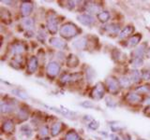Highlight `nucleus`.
Masks as SVG:
<instances>
[{
    "label": "nucleus",
    "mask_w": 150,
    "mask_h": 140,
    "mask_svg": "<svg viewBox=\"0 0 150 140\" xmlns=\"http://www.w3.org/2000/svg\"><path fill=\"white\" fill-rule=\"evenodd\" d=\"M77 21L79 23H81L83 25H85V26H88V27H91L92 25H94L95 22H96L95 18L92 15L86 14V13L79 14L77 16Z\"/></svg>",
    "instance_id": "nucleus-7"
},
{
    "label": "nucleus",
    "mask_w": 150,
    "mask_h": 140,
    "mask_svg": "<svg viewBox=\"0 0 150 140\" xmlns=\"http://www.w3.org/2000/svg\"><path fill=\"white\" fill-rule=\"evenodd\" d=\"M79 3H81V2H79V1H68V2H66L67 8L69 10H72L73 8H75L78 6L77 4H79Z\"/></svg>",
    "instance_id": "nucleus-38"
},
{
    "label": "nucleus",
    "mask_w": 150,
    "mask_h": 140,
    "mask_svg": "<svg viewBox=\"0 0 150 140\" xmlns=\"http://www.w3.org/2000/svg\"><path fill=\"white\" fill-rule=\"evenodd\" d=\"M141 39H142V35H141V34H135V35H133V36H131L130 37L128 44V46H130V47H135V46H137L140 43Z\"/></svg>",
    "instance_id": "nucleus-25"
},
{
    "label": "nucleus",
    "mask_w": 150,
    "mask_h": 140,
    "mask_svg": "<svg viewBox=\"0 0 150 140\" xmlns=\"http://www.w3.org/2000/svg\"><path fill=\"white\" fill-rule=\"evenodd\" d=\"M133 32H134V27H133L132 25H127V26H125L122 30L119 32L118 37L120 39H126V37H130Z\"/></svg>",
    "instance_id": "nucleus-18"
},
{
    "label": "nucleus",
    "mask_w": 150,
    "mask_h": 140,
    "mask_svg": "<svg viewBox=\"0 0 150 140\" xmlns=\"http://www.w3.org/2000/svg\"><path fill=\"white\" fill-rule=\"evenodd\" d=\"M104 84H105V87L108 90V92L112 93V94H116V93L119 92L120 87H121L118 79H115V77H112V76L111 77H108L105 79Z\"/></svg>",
    "instance_id": "nucleus-2"
},
{
    "label": "nucleus",
    "mask_w": 150,
    "mask_h": 140,
    "mask_svg": "<svg viewBox=\"0 0 150 140\" xmlns=\"http://www.w3.org/2000/svg\"><path fill=\"white\" fill-rule=\"evenodd\" d=\"M20 133L24 137H26V138H30L32 137V134H33L31 127L29 126L28 124H24L23 126H21Z\"/></svg>",
    "instance_id": "nucleus-23"
},
{
    "label": "nucleus",
    "mask_w": 150,
    "mask_h": 140,
    "mask_svg": "<svg viewBox=\"0 0 150 140\" xmlns=\"http://www.w3.org/2000/svg\"><path fill=\"white\" fill-rule=\"evenodd\" d=\"M135 92L139 93V94H147L150 95V85L144 84V85H141L135 88Z\"/></svg>",
    "instance_id": "nucleus-27"
},
{
    "label": "nucleus",
    "mask_w": 150,
    "mask_h": 140,
    "mask_svg": "<svg viewBox=\"0 0 150 140\" xmlns=\"http://www.w3.org/2000/svg\"><path fill=\"white\" fill-rule=\"evenodd\" d=\"M49 43L51 46H53V48L56 49H58L59 50H64L68 48V44L66 43V42L61 39L60 37H51V39H49Z\"/></svg>",
    "instance_id": "nucleus-11"
},
{
    "label": "nucleus",
    "mask_w": 150,
    "mask_h": 140,
    "mask_svg": "<svg viewBox=\"0 0 150 140\" xmlns=\"http://www.w3.org/2000/svg\"><path fill=\"white\" fill-rule=\"evenodd\" d=\"M26 50V46L23 42H15L11 45L10 48V52L14 56H19V55L23 54V52Z\"/></svg>",
    "instance_id": "nucleus-13"
},
{
    "label": "nucleus",
    "mask_w": 150,
    "mask_h": 140,
    "mask_svg": "<svg viewBox=\"0 0 150 140\" xmlns=\"http://www.w3.org/2000/svg\"><path fill=\"white\" fill-rule=\"evenodd\" d=\"M130 79L132 83H139L142 80V76H141V71L137 69H133L130 73Z\"/></svg>",
    "instance_id": "nucleus-24"
},
{
    "label": "nucleus",
    "mask_w": 150,
    "mask_h": 140,
    "mask_svg": "<svg viewBox=\"0 0 150 140\" xmlns=\"http://www.w3.org/2000/svg\"><path fill=\"white\" fill-rule=\"evenodd\" d=\"M97 19L99 20V22H101V23H106L109 22V20L111 19V14L108 10H102L101 13H99L97 15Z\"/></svg>",
    "instance_id": "nucleus-22"
},
{
    "label": "nucleus",
    "mask_w": 150,
    "mask_h": 140,
    "mask_svg": "<svg viewBox=\"0 0 150 140\" xmlns=\"http://www.w3.org/2000/svg\"><path fill=\"white\" fill-rule=\"evenodd\" d=\"M88 43H89L88 37H79L77 39H75L72 42V47L74 49H76L77 50H84L87 48Z\"/></svg>",
    "instance_id": "nucleus-10"
},
{
    "label": "nucleus",
    "mask_w": 150,
    "mask_h": 140,
    "mask_svg": "<svg viewBox=\"0 0 150 140\" xmlns=\"http://www.w3.org/2000/svg\"><path fill=\"white\" fill-rule=\"evenodd\" d=\"M99 122L97 121H95V120H92L89 123H88V128L90 130H93V131H96V130H98L99 129Z\"/></svg>",
    "instance_id": "nucleus-36"
},
{
    "label": "nucleus",
    "mask_w": 150,
    "mask_h": 140,
    "mask_svg": "<svg viewBox=\"0 0 150 140\" xmlns=\"http://www.w3.org/2000/svg\"><path fill=\"white\" fill-rule=\"evenodd\" d=\"M102 29L109 34H117L118 31L120 30V25L117 23H109L104 25V27Z\"/></svg>",
    "instance_id": "nucleus-21"
},
{
    "label": "nucleus",
    "mask_w": 150,
    "mask_h": 140,
    "mask_svg": "<svg viewBox=\"0 0 150 140\" xmlns=\"http://www.w3.org/2000/svg\"><path fill=\"white\" fill-rule=\"evenodd\" d=\"M86 5H85V10L87 12V14H99L102 11V7L99 5L96 2H85Z\"/></svg>",
    "instance_id": "nucleus-8"
},
{
    "label": "nucleus",
    "mask_w": 150,
    "mask_h": 140,
    "mask_svg": "<svg viewBox=\"0 0 150 140\" xmlns=\"http://www.w3.org/2000/svg\"><path fill=\"white\" fill-rule=\"evenodd\" d=\"M33 10H34V5H33L32 2H30V1L21 2L20 13L23 17H24V18H27V17L33 12Z\"/></svg>",
    "instance_id": "nucleus-6"
},
{
    "label": "nucleus",
    "mask_w": 150,
    "mask_h": 140,
    "mask_svg": "<svg viewBox=\"0 0 150 140\" xmlns=\"http://www.w3.org/2000/svg\"><path fill=\"white\" fill-rule=\"evenodd\" d=\"M110 138H111V140H121L118 135H116L115 134H112L110 135Z\"/></svg>",
    "instance_id": "nucleus-41"
},
{
    "label": "nucleus",
    "mask_w": 150,
    "mask_h": 140,
    "mask_svg": "<svg viewBox=\"0 0 150 140\" xmlns=\"http://www.w3.org/2000/svg\"><path fill=\"white\" fill-rule=\"evenodd\" d=\"M147 52H148V53L150 54V47H149V48L147 49Z\"/></svg>",
    "instance_id": "nucleus-44"
},
{
    "label": "nucleus",
    "mask_w": 150,
    "mask_h": 140,
    "mask_svg": "<svg viewBox=\"0 0 150 140\" xmlns=\"http://www.w3.org/2000/svg\"><path fill=\"white\" fill-rule=\"evenodd\" d=\"M144 114L145 116L150 117V105H148L147 108L144 109Z\"/></svg>",
    "instance_id": "nucleus-40"
},
{
    "label": "nucleus",
    "mask_w": 150,
    "mask_h": 140,
    "mask_svg": "<svg viewBox=\"0 0 150 140\" xmlns=\"http://www.w3.org/2000/svg\"><path fill=\"white\" fill-rule=\"evenodd\" d=\"M64 140H81V137L75 130H69L66 134Z\"/></svg>",
    "instance_id": "nucleus-29"
},
{
    "label": "nucleus",
    "mask_w": 150,
    "mask_h": 140,
    "mask_svg": "<svg viewBox=\"0 0 150 140\" xmlns=\"http://www.w3.org/2000/svg\"><path fill=\"white\" fill-rule=\"evenodd\" d=\"M95 77H96L95 70L92 68V67L88 66V67H87V69L85 70V78L87 79V81L91 83L94 80Z\"/></svg>",
    "instance_id": "nucleus-31"
},
{
    "label": "nucleus",
    "mask_w": 150,
    "mask_h": 140,
    "mask_svg": "<svg viewBox=\"0 0 150 140\" xmlns=\"http://www.w3.org/2000/svg\"><path fill=\"white\" fill-rule=\"evenodd\" d=\"M122 139L123 140H131V137L128 134H125L122 135Z\"/></svg>",
    "instance_id": "nucleus-42"
},
{
    "label": "nucleus",
    "mask_w": 150,
    "mask_h": 140,
    "mask_svg": "<svg viewBox=\"0 0 150 140\" xmlns=\"http://www.w3.org/2000/svg\"><path fill=\"white\" fill-rule=\"evenodd\" d=\"M1 20H2V22L4 23H6L7 24L8 23H10V20H11V15L10 13V11L9 10H4V8H2L1 10Z\"/></svg>",
    "instance_id": "nucleus-32"
},
{
    "label": "nucleus",
    "mask_w": 150,
    "mask_h": 140,
    "mask_svg": "<svg viewBox=\"0 0 150 140\" xmlns=\"http://www.w3.org/2000/svg\"><path fill=\"white\" fill-rule=\"evenodd\" d=\"M11 92L13 93L15 96H18L19 98L23 99V100H26L29 98L27 93L24 91H23L22 89H13V90L11 91Z\"/></svg>",
    "instance_id": "nucleus-30"
},
{
    "label": "nucleus",
    "mask_w": 150,
    "mask_h": 140,
    "mask_svg": "<svg viewBox=\"0 0 150 140\" xmlns=\"http://www.w3.org/2000/svg\"><path fill=\"white\" fill-rule=\"evenodd\" d=\"M105 102H106V105L108 106L109 108H115L116 107V103H115V101H114L112 99V97H106L105 98Z\"/></svg>",
    "instance_id": "nucleus-37"
},
{
    "label": "nucleus",
    "mask_w": 150,
    "mask_h": 140,
    "mask_svg": "<svg viewBox=\"0 0 150 140\" xmlns=\"http://www.w3.org/2000/svg\"><path fill=\"white\" fill-rule=\"evenodd\" d=\"M80 63V61H79V58L73 53H69L68 56L66 58V65L69 68H75L77 67Z\"/></svg>",
    "instance_id": "nucleus-15"
},
{
    "label": "nucleus",
    "mask_w": 150,
    "mask_h": 140,
    "mask_svg": "<svg viewBox=\"0 0 150 140\" xmlns=\"http://www.w3.org/2000/svg\"><path fill=\"white\" fill-rule=\"evenodd\" d=\"M40 140H50L49 137H42V138H40Z\"/></svg>",
    "instance_id": "nucleus-43"
},
{
    "label": "nucleus",
    "mask_w": 150,
    "mask_h": 140,
    "mask_svg": "<svg viewBox=\"0 0 150 140\" xmlns=\"http://www.w3.org/2000/svg\"><path fill=\"white\" fill-rule=\"evenodd\" d=\"M105 84H103L102 82H98L93 87L89 95L94 100H101L105 95Z\"/></svg>",
    "instance_id": "nucleus-4"
},
{
    "label": "nucleus",
    "mask_w": 150,
    "mask_h": 140,
    "mask_svg": "<svg viewBox=\"0 0 150 140\" xmlns=\"http://www.w3.org/2000/svg\"><path fill=\"white\" fill-rule=\"evenodd\" d=\"M58 23H59V22H58V19L56 16V14H50L47 17V20H46L47 29L52 35H55V34L57 33V31H59V29H58Z\"/></svg>",
    "instance_id": "nucleus-5"
},
{
    "label": "nucleus",
    "mask_w": 150,
    "mask_h": 140,
    "mask_svg": "<svg viewBox=\"0 0 150 140\" xmlns=\"http://www.w3.org/2000/svg\"><path fill=\"white\" fill-rule=\"evenodd\" d=\"M26 67H27V73L28 74H34L35 72L39 68V58L37 56H30L26 63Z\"/></svg>",
    "instance_id": "nucleus-9"
},
{
    "label": "nucleus",
    "mask_w": 150,
    "mask_h": 140,
    "mask_svg": "<svg viewBox=\"0 0 150 140\" xmlns=\"http://www.w3.org/2000/svg\"><path fill=\"white\" fill-rule=\"evenodd\" d=\"M0 108H1L2 114H10L14 110V106L12 105L10 102L2 101L1 106H0Z\"/></svg>",
    "instance_id": "nucleus-20"
},
{
    "label": "nucleus",
    "mask_w": 150,
    "mask_h": 140,
    "mask_svg": "<svg viewBox=\"0 0 150 140\" xmlns=\"http://www.w3.org/2000/svg\"><path fill=\"white\" fill-rule=\"evenodd\" d=\"M61 66L56 61H51L46 66V76L49 79H55L60 73Z\"/></svg>",
    "instance_id": "nucleus-3"
},
{
    "label": "nucleus",
    "mask_w": 150,
    "mask_h": 140,
    "mask_svg": "<svg viewBox=\"0 0 150 140\" xmlns=\"http://www.w3.org/2000/svg\"><path fill=\"white\" fill-rule=\"evenodd\" d=\"M147 43L138 46L131 53V58H144V55L147 52Z\"/></svg>",
    "instance_id": "nucleus-16"
},
{
    "label": "nucleus",
    "mask_w": 150,
    "mask_h": 140,
    "mask_svg": "<svg viewBox=\"0 0 150 140\" xmlns=\"http://www.w3.org/2000/svg\"><path fill=\"white\" fill-rule=\"evenodd\" d=\"M81 28L72 22H67L60 26L59 35L65 39H72L73 37L79 36L81 34Z\"/></svg>",
    "instance_id": "nucleus-1"
},
{
    "label": "nucleus",
    "mask_w": 150,
    "mask_h": 140,
    "mask_svg": "<svg viewBox=\"0 0 150 140\" xmlns=\"http://www.w3.org/2000/svg\"><path fill=\"white\" fill-rule=\"evenodd\" d=\"M29 117H30V113H29L28 108H19L18 113H17V118L20 121H26L28 120Z\"/></svg>",
    "instance_id": "nucleus-19"
},
{
    "label": "nucleus",
    "mask_w": 150,
    "mask_h": 140,
    "mask_svg": "<svg viewBox=\"0 0 150 140\" xmlns=\"http://www.w3.org/2000/svg\"><path fill=\"white\" fill-rule=\"evenodd\" d=\"M22 23L24 27H26L27 30L29 31H32V29L35 27V20L33 18H29V17H27V18H24L23 19L22 21Z\"/></svg>",
    "instance_id": "nucleus-26"
},
{
    "label": "nucleus",
    "mask_w": 150,
    "mask_h": 140,
    "mask_svg": "<svg viewBox=\"0 0 150 140\" xmlns=\"http://www.w3.org/2000/svg\"><path fill=\"white\" fill-rule=\"evenodd\" d=\"M82 107L84 108H95V104L93 103V102H90V101H85L83 102V103L80 104Z\"/></svg>",
    "instance_id": "nucleus-39"
},
{
    "label": "nucleus",
    "mask_w": 150,
    "mask_h": 140,
    "mask_svg": "<svg viewBox=\"0 0 150 140\" xmlns=\"http://www.w3.org/2000/svg\"><path fill=\"white\" fill-rule=\"evenodd\" d=\"M141 76H142V79L149 80L150 79V69L147 68V67L143 68L141 71Z\"/></svg>",
    "instance_id": "nucleus-34"
},
{
    "label": "nucleus",
    "mask_w": 150,
    "mask_h": 140,
    "mask_svg": "<svg viewBox=\"0 0 150 140\" xmlns=\"http://www.w3.org/2000/svg\"><path fill=\"white\" fill-rule=\"evenodd\" d=\"M118 81L120 83V86L123 88H128L132 84L130 77H128V76H121V77H119Z\"/></svg>",
    "instance_id": "nucleus-28"
},
{
    "label": "nucleus",
    "mask_w": 150,
    "mask_h": 140,
    "mask_svg": "<svg viewBox=\"0 0 150 140\" xmlns=\"http://www.w3.org/2000/svg\"><path fill=\"white\" fill-rule=\"evenodd\" d=\"M137 140H145V139H143V138H138Z\"/></svg>",
    "instance_id": "nucleus-45"
},
{
    "label": "nucleus",
    "mask_w": 150,
    "mask_h": 140,
    "mask_svg": "<svg viewBox=\"0 0 150 140\" xmlns=\"http://www.w3.org/2000/svg\"><path fill=\"white\" fill-rule=\"evenodd\" d=\"M143 63H144V58H131V66L133 68H138V67L143 66Z\"/></svg>",
    "instance_id": "nucleus-33"
},
{
    "label": "nucleus",
    "mask_w": 150,
    "mask_h": 140,
    "mask_svg": "<svg viewBox=\"0 0 150 140\" xmlns=\"http://www.w3.org/2000/svg\"><path fill=\"white\" fill-rule=\"evenodd\" d=\"M125 98H126V101L128 103H131V104H139L141 102L144 101L143 96L135 92H128Z\"/></svg>",
    "instance_id": "nucleus-12"
},
{
    "label": "nucleus",
    "mask_w": 150,
    "mask_h": 140,
    "mask_svg": "<svg viewBox=\"0 0 150 140\" xmlns=\"http://www.w3.org/2000/svg\"><path fill=\"white\" fill-rule=\"evenodd\" d=\"M63 124L62 122L60 121H56V122H53V125L51 126V135L53 137H56L57 135H59L60 133L62 132V127H63Z\"/></svg>",
    "instance_id": "nucleus-17"
},
{
    "label": "nucleus",
    "mask_w": 150,
    "mask_h": 140,
    "mask_svg": "<svg viewBox=\"0 0 150 140\" xmlns=\"http://www.w3.org/2000/svg\"><path fill=\"white\" fill-rule=\"evenodd\" d=\"M39 134L40 135H41V137H47V135H48V134H49V129H48V127L47 126H45V125H43V126H41L40 128V130H39Z\"/></svg>",
    "instance_id": "nucleus-35"
},
{
    "label": "nucleus",
    "mask_w": 150,
    "mask_h": 140,
    "mask_svg": "<svg viewBox=\"0 0 150 140\" xmlns=\"http://www.w3.org/2000/svg\"><path fill=\"white\" fill-rule=\"evenodd\" d=\"M15 129V123L14 121L12 120H10V119H8V120L4 121L2 122V125H1V131L2 133L4 134H10V133H12Z\"/></svg>",
    "instance_id": "nucleus-14"
}]
</instances>
